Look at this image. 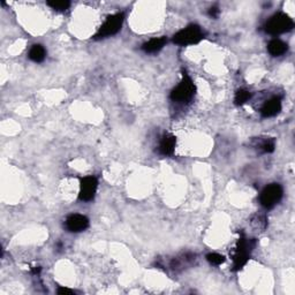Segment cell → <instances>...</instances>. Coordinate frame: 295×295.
Returning a JSON list of instances; mask_svg holds the SVG:
<instances>
[{
  "instance_id": "cell-5",
  "label": "cell",
  "mask_w": 295,
  "mask_h": 295,
  "mask_svg": "<svg viewBox=\"0 0 295 295\" xmlns=\"http://www.w3.org/2000/svg\"><path fill=\"white\" fill-rule=\"evenodd\" d=\"M124 20V13H116V14L108 16L106 21L104 22L102 27L99 28V30L95 35V40H103V38L111 37L113 35L118 34L122 27Z\"/></svg>"
},
{
  "instance_id": "cell-16",
  "label": "cell",
  "mask_w": 295,
  "mask_h": 295,
  "mask_svg": "<svg viewBox=\"0 0 295 295\" xmlns=\"http://www.w3.org/2000/svg\"><path fill=\"white\" fill-rule=\"evenodd\" d=\"M206 259L210 264L212 265H220L225 262V257L223 255L217 254V252H210L206 255Z\"/></svg>"
},
{
  "instance_id": "cell-20",
  "label": "cell",
  "mask_w": 295,
  "mask_h": 295,
  "mask_svg": "<svg viewBox=\"0 0 295 295\" xmlns=\"http://www.w3.org/2000/svg\"><path fill=\"white\" fill-rule=\"evenodd\" d=\"M40 272H41V268L40 267H36V268L32 269V273H34V274L40 273Z\"/></svg>"
},
{
  "instance_id": "cell-9",
  "label": "cell",
  "mask_w": 295,
  "mask_h": 295,
  "mask_svg": "<svg viewBox=\"0 0 295 295\" xmlns=\"http://www.w3.org/2000/svg\"><path fill=\"white\" fill-rule=\"evenodd\" d=\"M281 111V98L280 97H273V98L269 99L267 103L264 104L263 108L261 110L262 115L264 118H271L279 114Z\"/></svg>"
},
{
  "instance_id": "cell-8",
  "label": "cell",
  "mask_w": 295,
  "mask_h": 295,
  "mask_svg": "<svg viewBox=\"0 0 295 295\" xmlns=\"http://www.w3.org/2000/svg\"><path fill=\"white\" fill-rule=\"evenodd\" d=\"M65 226L69 232H83L89 227V219L86 216L80 215V213H73V215L67 217Z\"/></svg>"
},
{
  "instance_id": "cell-18",
  "label": "cell",
  "mask_w": 295,
  "mask_h": 295,
  "mask_svg": "<svg viewBox=\"0 0 295 295\" xmlns=\"http://www.w3.org/2000/svg\"><path fill=\"white\" fill-rule=\"evenodd\" d=\"M219 14H220V11H219V8L217 7V6H213V7H211L209 9V16H210V18L217 19L219 16Z\"/></svg>"
},
{
  "instance_id": "cell-14",
  "label": "cell",
  "mask_w": 295,
  "mask_h": 295,
  "mask_svg": "<svg viewBox=\"0 0 295 295\" xmlns=\"http://www.w3.org/2000/svg\"><path fill=\"white\" fill-rule=\"evenodd\" d=\"M251 98V93L246 89H240L235 92L234 103L235 105H244L245 103H247L249 99Z\"/></svg>"
},
{
  "instance_id": "cell-17",
  "label": "cell",
  "mask_w": 295,
  "mask_h": 295,
  "mask_svg": "<svg viewBox=\"0 0 295 295\" xmlns=\"http://www.w3.org/2000/svg\"><path fill=\"white\" fill-rule=\"evenodd\" d=\"M275 148V142L273 138H267V140L263 141L259 145V149L262 151L265 152V154H271V152L274 151Z\"/></svg>"
},
{
  "instance_id": "cell-15",
  "label": "cell",
  "mask_w": 295,
  "mask_h": 295,
  "mask_svg": "<svg viewBox=\"0 0 295 295\" xmlns=\"http://www.w3.org/2000/svg\"><path fill=\"white\" fill-rule=\"evenodd\" d=\"M47 5L50 6L52 9L58 12H65L66 9L69 8L70 2L67 1V0H63V1H47Z\"/></svg>"
},
{
  "instance_id": "cell-2",
  "label": "cell",
  "mask_w": 295,
  "mask_h": 295,
  "mask_svg": "<svg viewBox=\"0 0 295 295\" xmlns=\"http://www.w3.org/2000/svg\"><path fill=\"white\" fill-rule=\"evenodd\" d=\"M204 38V32L197 24H189L188 27L181 29L173 36V42L181 46L194 45L200 43Z\"/></svg>"
},
{
  "instance_id": "cell-10",
  "label": "cell",
  "mask_w": 295,
  "mask_h": 295,
  "mask_svg": "<svg viewBox=\"0 0 295 295\" xmlns=\"http://www.w3.org/2000/svg\"><path fill=\"white\" fill-rule=\"evenodd\" d=\"M176 144H177L176 136L172 134H166L163 136V138H161L158 151H159V154L163 156H172L174 154Z\"/></svg>"
},
{
  "instance_id": "cell-4",
  "label": "cell",
  "mask_w": 295,
  "mask_h": 295,
  "mask_svg": "<svg viewBox=\"0 0 295 295\" xmlns=\"http://www.w3.org/2000/svg\"><path fill=\"white\" fill-rule=\"evenodd\" d=\"M254 246L255 242L252 240L246 239L245 236H241L239 239L234 255H233V270H241L247 264L249 258H250V252L252 248H254Z\"/></svg>"
},
{
  "instance_id": "cell-7",
  "label": "cell",
  "mask_w": 295,
  "mask_h": 295,
  "mask_svg": "<svg viewBox=\"0 0 295 295\" xmlns=\"http://www.w3.org/2000/svg\"><path fill=\"white\" fill-rule=\"evenodd\" d=\"M98 188V180L95 177H84L80 181V193L79 200L82 202H90L96 195Z\"/></svg>"
},
{
  "instance_id": "cell-12",
  "label": "cell",
  "mask_w": 295,
  "mask_h": 295,
  "mask_svg": "<svg viewBox=\"0 0 295 295\" xmlns=\"http://www.w3.org/2000/svg\"><path fill=\"white\" fill-rule=\"evenodd\" d=\"M268 50L270 52L271 56L273 57H280L285 54L288 50V46L286 43H284L283 41L274 38V40L270 41V43L268 45Z\"/></svg>"
},
{
  "instance_id": "cell-6",
  "label": "cell",
  "mask_w": 295,
  "mask_h": 295,
  "mask_svg": "<svg viewBox=\"0 0 295 295\" xmlns=\"http://www.w3.org/2000/svg\"><path fill=\"white\" fill-rule=\"evenodd\" d=\"M283 187L279 183H271L262 190L259 202L265 209H272L283 199Z\"/></svg>"
},
{
  "instance_id": "cell-13",
  "label": "cell",
  "mask_w": 295,
  "mask_h": 295,
  "mask_svg": "<svg viewBox=\"0 0 295 295\" xmlns=\"http://www.w3.org/2000/svg\"><path fill=\"white\" fill-rule=\"evenodd\" d=\"M46 56V51L40 44L32 45L30 51H29V59L34 61V63H42Z\"/></svg>"
},
{
  "instance_id": "cell-19",
  "label": "cell",
  "mask_w": 295,
  "mask_h": 295,
  "mask_svg": "<svg viewBox=\"0 0 295 295\" xmlns=\"http://www.w3.org/2000/svg\"><path fill=\"white\" fill-rule=\"evenodd\" d=\"M57 293L60 294V295H63V294H73V291L68 290V288H65V287H60V288H58Z\"/></svg>"
},
{
  "instance_id": "cell-3",
  "label": "cell",
  "mask_w": 295,
  "mask_h": 295,
  "mask_svg": "<svg viewBox=\"0 0 295 295\" xmlns=\"http://www.w3.org/2000/svg\"><path fill=\"white\" fill-rule=\"evenodd\" d=\"M265 31L270 35H280L291 31L294 28V22L285 13H275L264 25Z\"/></svg>"
},
{
  "instance_id": "cell-11",
  "label": "cell",
  "mask_w": 295,
  "mask_h": 295,
  "mask_svg": "<svg viewBox=\"0 0 295 295\" xmlns=\"http://www.w3.org/2000/svg\"><path fill=\"white\" fill-rule=\"evenodd\" d=\"M166 42V37L152 38V40L145 42V43L142 45V50H143L145 53H156V52L160 51L161 48L165 46Z\"/></svg>"
},
{
  "instance_id": "cell-1",
  "label": "cell",
  "mask_w": 295,
  "mask_h": 295,
  "mask_svg": "<svg viewBox=\"0 0 295 295\" xmlns=\"http://www.w3.org/2000/svg\"><path fill=\"white\" fill-rule=\"evenodd\" d=\"M195 92L196 87L193 80L190 79V76L187 73H183L182 80L180 81V83L178 84L176 88L172 90L171 99L177 103H188L193 99Z\"/></svg>"
}]
</instances>
